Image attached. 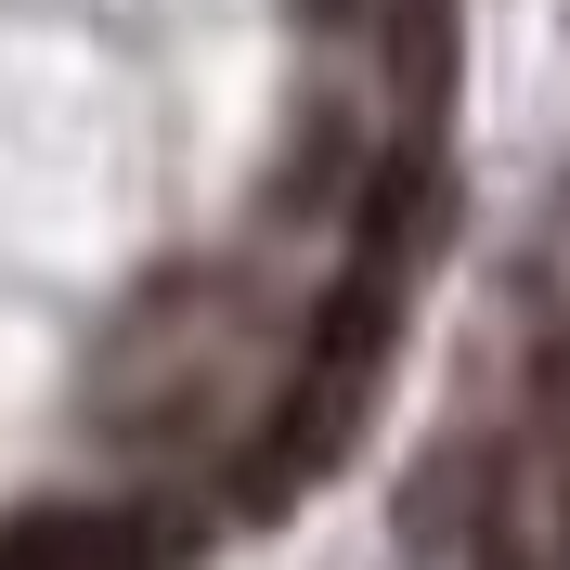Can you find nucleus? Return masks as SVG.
Segmentation results:
<instances>
[{
    "instance_id": "1",
    "label": "nucleus",
    "mask_w": 570,
    "mask_h": 570,
    "mask_svg": "<svg viewBox=\"0 0 570 570\" xmlns=\"http://www.w3.org/2000/svg\"><path fill=\"white\" fill-rule=\"evenodd\" d=\"M169 558H181L169 505H52L0 532V570H169Z\"/></svg>"
}]
</instances>
